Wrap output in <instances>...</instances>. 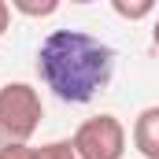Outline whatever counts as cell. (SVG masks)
Masks as SVG:
<instances>
[{
	"mask_svg": "<svg viewBox=\"0 0 159 159\" xmlns=\"http://www.w3.org/2000/svg\"><path fill=\"white\" fill-rule=\"evenodd\" d=\"M37 74L63 104H89L115 74V52L85 30H52L37 48Z\"/></svg>",
	"mask_w": 159,
	"mask_h": 159,
	"instance_id": "6da1fadb",
	"label": "cell"
},
{
	"mask_svg": "<svg viewBox=\"0 0 159 159\" xmlns=\"http://www.w3.org/2000/svg\"><path fill=\"white\" fill-rule=\"evenodd\" d=\"M41 93L26 81H7L0 85V148L26 144L41 126Z\"/></svg>",
	"mask_w": 159,
	"mask_h": 159,
	"instance_id": "7a4b0ae2",
	"label": "cell"
},
{
	"mask_svg": "<svg viewBox=\"0 0 159 159\" xmlns=\"http://www.w3.org/2000/svg\"><path fill=\"white\" fill-rule=\"evenodd\" d=\"M74 148L81 159H122L126 152V126L115 115H93L74 129Z\"/></svg>",
	"mask_w": 159,
	"mask_h": 159,
	"instance_id": "3957f363",
	"label": "cell"
},
{
	"mask_svg": "<svg viewBox=\"0 0 159 159\" xmlns=\"http://www.w3.org/2000/svg\"><path fill=\"white\" fill-rule=\"evenodd\" d=\"M133 148L144 159H159V104L144 107L133 122Z\"/></svg>",
	"mask_w": 159,
	"mask_h": 159,
	"instance_id": "277c9868",
	"label": "cell"
},
{
	"mask_svg": "<svg viewBox=\"0 0 159 159\" xmlns=\"http://www.w3.org/2000/svg\"><path fill=\"white\" fill-rule=\"evenodd\" d=\"M34 159H81V156L74 148V141H48V144L34 148Z\"/></svg>",
	"mask_w": 159,
	"mask_h": 159,
	"instance_id": "5b68a950",
	"label": "cell"
},
{
	"mask_svg": "<svg viewBox=\"0 0 159 159\" xmlns=\"http://www.w3.org/2000/svg\"><path fill=\"white\" fill-rule=\"evenodd\" d=\"M11 7L15 11H22V15H30V19H41V15H56L59 11V4L56 0H11Z\"/></svg>",
	"mask_w": 159,
	"mask_h": 159,
	"instance_id": "8992f818",
	"label": "cell"
},
{
	"mask_svg": "<svg viewBox=\"0 0 159 159\" xmlns=\"http://www.w3.org/2000/svg\"><path fill=\"white\" fill-rule=\"evenodd\" d=\"M111 7H115V15H122V19H148L152 15V0H137V4H126V0H111Z\"/></svg>",
	"mask_w": 159,
	"mask_h": 159,
	"instance_id": "52a82bcc",
	"label": "cell"
},
{
	"mask_svg": "<svg viewBox=\"0 0 159 159\" xmlns=\"http://www.w3.org/2000/svg\"><path fill=\"white\" fill-rule=\"evenodd\" d=\"M0 159H34L30 144H11V148H0Z\"/></svg>",
	"mask_w": 159,
	"mask_h": 159,
	"instance_id": "ba28073f",
	"label": "cell"
},
{
	"mask_svg": "<svg viewBox=\"0 0 159 159\" xmlns=\"http://www.w3.org/2000/svg\"><path fill=\"white\" fill-rule=\"evenodd\" d=\"M7 22H11V4H7V0H0V37L7 34Z\"/></svg>",
	"mask_w": 159,
	"mask_h": 159,
	"instance_id": "9c48e42d",
	"label": "cell"
},
{
	"mask_svg": "<svg viewBox=\"0 0 159 159\" xmlns=\"http://www.w3.org/2000/svg\"><path fill=\"white\" fill-rule=\"evenodd\" d=\"M152 44L159 48V19H156V26H152Z\"/></svg>",
	"mask_w": 159,
	"mask_h": 159,
	"instance_id": "30bf717a",
	"label": "cell"
}]
</instances>
